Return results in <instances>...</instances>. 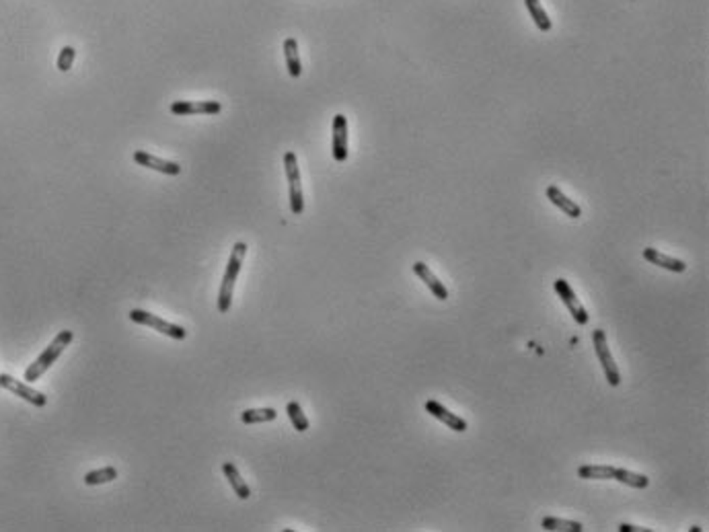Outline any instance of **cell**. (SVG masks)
<instances>
[{
	"instance_id": "cell-3",
	"label": "cell",
	"mask_w": 709,
	"mask_h": 532,
	"mask_svg": "<svg viewBox=\"0 0 709 532\" xmlns=\"http://www.w3.org/2000/svg\"><path fill=\"white\" fill-rule=\"evenodd\" d=\"M284 169L288 179V191H290V212L294 216H300L304 212V195H302V183H300V169L296 154L288 150L284 154Z\"/></svg>"
},
{
	"instance_id": "cell-15",
	"label": "cell",
	"mask_w": 709,
	"mask_h": 532,
	"mask_svg": "<svg viewBox=\"0 0 709 532\" xmlns=\"http://www.w3.org/2000/svg\"><path fill=\"white\" fill-rule=\"evenodd\" d=\"M222 473H224V477L229 479V483H231V487H233V491L237 493L239 500H249V498H251L249 485L245 483V479L241 477L239 469H237L233 462H224V465H222Z\"/></svg>"
},
{
	"instance_id": "cell-20",
	"label": "cell",
	"mask_w": 709,
	"mask_h": 532,
	"mask_svg": "<svg viewBox=\"0 0 709 532\" xmlns=\"http://www.w3.org/2000/svg\"><path fill=\"white\" fill-rule=\"evenodd\" d=\"M613 479L619 483H625L629 487H635V489H646L650 485V479L646 475H637V473H631L627 469H617V467H615Z\"/></svg>"
},
{
	"instance_id": "cell-10",
	"label": "cell",
	"mask_w": 709,
	"mask_h": 532,
	"mask_svg": "<svg viewBox=\"0 0 709 532\" xmlns=\"http://www.w3.org/2000/svg\"><path fill=\"white\" fill-rule=\"evenodd\" d=\"M424 409L432 415V417H436L438 421H442L444 425H448L450 429H454V432H467V421L461 417V415H456V413H452L450 409H446L442 403H438V401H425V405H424Z\"/></svg>"
},
{
	"instance_id": "cell-1",
	"label": "cell",
	"mask_w": 709,
	"mask_h": 532,
	"mask_svg": "<svg viewBox=\"0 0 709 532\" xmlns=\"http://www.w3.org/2000/svg\"><path fill=\"white\" fill-rule=\"evenodd\" d=\"M245 255H247V243H243V241L235 243V247L231 251V257H229V264H226V269H224V275H222L220 290H218V312L220 315H226L231 310L235 284L239 279Z\"/></svg>"
},
{
	"instance_id": "cell-8",
	"label": "cell",
	"mask_w": 709,
	"mask_h": 532,
	"mask_svg": "<svg viewBox=\"0 0 709 532\" xmlns=\"http://www.w3.org/2000/svg\"><path fill=\"white\" fill-rule=\"evenodd\" d=\"M222 103L218 101H175L171 103L173 116H218Z\"/></svg>"
},
{
	"instance_id": "cell-2",
	"label": "cell",
	"mask_w": 709,
	"mask_h": 532,
	"mask_svg": "<svg viewBox=\"0 0 709 532\" xmlns=\"http://www.w3.org/2000/svg\"><path fill=\"white\" fill-rule=\"evenodd\" d=\"M72 339H74V333H72L70 329L60 331V333L54 337V341L41 352V356H39L33 364L27 366L23 381H25V383H35V381H39V379L56 364V360H58V358L64 354V350L72 343Z\"/></svg>"
},
{
	"instance_id": "cell-22",
	"label": "cell",
	"mask_w": 709,
	"mask_h": 532,
	"mask_svg": "<svg viewBox=\"0 0 709 532\" xmlns=\"http://www.w3.org/2000/svg\"><path fill=\"white\" fill-rule=\"evenodd\" d=\"M118 479V469L116 467H103V469H97V471H89L85 475V483L87 485H103V483H109Z\"/></svg>"
},
{
	"instance_id": "cell-12",
	"label": "cell",
	"mask_w": 709,
	"mask_h": 532,
	"mask_svg": "<svg viewBox=\"0 0 709 532\" xmlns=\"http://www.w3.org/2000/svg\"><path fill=\"white\" fill-rule=\"evenodd\" d=\"M642 255H644V259L650 262L652 266L668 269V271H673V273H683V271H687V264H685V262H681V259H677V257H670V255H666V253H662V251H658V249H654V247L644 249Z\"/></svg>"
},
{
	"instance_id": "cell-5",
	"label": "cell",
	"mask_w": 709,
	"mask_h": 532,
	"mask_svg": "<svg viewBox=\"0 0 709 532\" xmlns=\"http://www.w3.org/2000/svg\"><path fill=\"white\" fill-rule=\"evenodd\" d=\"M592 345H594V352L600 360V366L604 370V376L609 381L611 387H619L621 385V372L613 360V354L609 350V341H606V335L602 329H594L592 331Z\"/></svg>"
},
{
	"instance_id": "cell-21",
	"label": "cell",
	"mask_w": 709,
	"mask_h": 532,
	"mask_svg": "<svg viewBox=\"0 0 709 532\" xmlns=\"http://www.w3.org/2000/svg\"><path fill=\"white\" fill-rule=\"evenodd\" d=\"M286 413H288V419H290V423L294 425V429L296 432H306L308 429V417L304 415V411H302V407H300V403H296V401H290L288 405H286Z\"/></svg>"
},
{
	"instance_id": "cell-6",
	"label": "cell",
	"mask_w": 709,
	"mask_h": 532,
	"mask_svg": "<svg viewBox=\"0 0 709 532\" xmlns=\"http://www.w3.org/2000/svg\"><path fill=\"white\" fill-rule=\"evenodd\" d=\"M0 389H6L8 393H12L14 397H21L23 401L31 403L33 407H45L47 405V397L35 389L29 387V383H21L10 374H0Z\"/></svg>"
},
{
	"instance_id": "cell-4",
	"label": "cell",
	"mask_w": 709,
	"mask_h": 532,
	"mask_svg": "<svg viewBox=\"0 0 709 532\" xmlns=\"http://www.w3.org/2000/svg\"><path fill=\"white\" fill-rule=\"evenodd\" d=\"M128 317H130L132 323H138L142 327H150V329H154V331H158V333H162V335H167V337H171V339L183 341V339L187 337V331H185L181 325L169 323V321H165V319H160L158 315H152V312H148V310L132 308V310L128 312Z\"/></svg>"
},
{
	"instance_id": "cell-24",
	"label": "cell",
	"mask_w": 709,
	"mask_h": 532,
	"mask_svg": "<svg viewBox=\"0 0 709 532\" xmlns=\"http://www.w3.org/2000/svg\"><path fill=\"white\" fill-rule=\"evenodd\" d=\"M74 58H76V50L72 45H64L60 50V56H58V62H56L58 70L60 72H68L72 68V64H74Z\"/></svg>"
},
{
	"instance_id": "cell-19",
	"label": "cell",
	"mask_w": 709,
	"mask_h": 532,
	"mask_svg": "<svg viewBox=\"0 0 709 532\" xmlns=\"http://www.w3.org/2000/svg\"><path fill=\"white\" fill-rule=\"evenodd\" d=\"M613 473H615V467L611 465H582L578 469V477L580 479H613Z\"/></svg>"
},
{
	"instance_id": "cell-14",
	"label": "cell",
	"mask_w": 709,
	"mask_h": 532,
	"mask_svg": "<svg viewBox=\"0 0 709 532\" xmlns=\"http://www.w3.org/2000/svg\"><path fill=\"white\" fill-rule=\"evenodd\" d=\"M414 271H416V275L418 277H422V281H424L425 286L430 288V292L438 298V300H446L448 298V290H446V286L432 273V269L430 267L425 266V264H422V262H416L414 264Z\"/></svg>"
},
{
	"instance_id": "cell-17",
	"label": "cell",
	"mask_w": 709,
	"mask_h": 532,
	"mask_svg": "<svg viewBox=\"0 0 709 532\" xmlns=\"http://www.w3.org/2000/svg\"><path fill=\"white\" fill-rule=\"evenodd\" d=\"M525 4H527V10H529L531 19L535 21V25H537L543 33H549L551 27H553V23H551L549 14L545 12L543 4H541L539 0H525Z\"/></svg>"
},
{
	"instance_id": "cell-9",
	"label": "cell",
	"mask_w": 709,
	"mask_h": 532,
	"mask_svg": "<svg viewBox=\"0 0 709 532\" xmlns=\"http://www.w3.org/2000/svg\"><path fill=\"white\" fill-rule=\"evenodd\" d=\"M132 158H134L136 164L146 167V169H150V171H158V173H162V175L175 177V175L181 173V164H177V162H173V160L158 158V156H154V154H150V152H146V150H136Z\"/></svg>"
},
{
	"instance_id": "cell-7",
	"label": "cell",
	"mask_w": 709,
	"mask_h": 532,
	"mask_svg": "<svg viewBox=\"0 0 709 532\" xmlns=\"http://www.w3.org/2000/svg\"><path fill=\"white\" fill-rule=\"evenodd\" d=\"M553 288H555V292L560 294L562 302L567 306V310H569V315L573 317V321H575L578 325H586V323L590 321V317H588L586 308L582 306V302L578 300V296H575V292L571 290V286L567 284L564 277H558V279L553 281Z\"/></svg>"
},
{
	"instance_id": "cell-13",
	"label": "cell",
	"mask_w": 709,
	"mask_h": 532,
	"mask_svg": "<svg viewBox=\"0 0 709 532\" xmlns=\"http://www.w3.org/2000/svg\"><path fill=\"white\" fill-rule=\"evenodd\" d=\"M547 200L553 206H558L562 212H566V216H569V218H580L582 216V208L573 200H569L558 185H549L547 187Z\"/></svg>"
},
{
	"instance_id": "cell-11",
	"label": "cell",
	"mask_w": 709,
	"mask_h": 532,
	"mask_svg": "<svg viewBox=\"0 0 709 532\" xmlns=\"http://www.w3.org/2000/svg\"><path fill=\"white\" fill-rule=\"evenodd\" d=\"M333 158L337 162H346L348 158V120L343 114L333 118Z\"/></svg>"
},
{
	"instance_id": "cell-16",
	"label": "cell",
	"mask_w": 709,
	"mask_h": 532,
	"mask_svg": "<svg viewBox=\"0 0 709 532\" xmlns=\"http://www.w3.org/2000/svg\"><path fill=\"white\" fill-rule=\"evenodd\" d=\"M284 58H286V68L292 78H298L302 74V62L298 56V43L294 37L284 39Z\"/></svg>"
},
{
	"instance_id": "cell-25",
	"label": "cell",
	"mask_w": 709,
	"mask_h": 532,
	"mask_svg": "<svg viewBox=\"0 0 709 532\" xmlns=\"http://www.w3.org/2000/svg\"><path fill=\"white\" fill-rule=\"evenodd\" d=\"M619 531L621 532H650L652 529H642V526H633V524H619Z\"/></svg>"
},
{
	"instance_id": "cell-18",
	"label": "cell",
	"mask_w": 709,
	"mask_h": 532,
	"mask_svg": "<svg viewBox=\"0 0 709 532\" xmlns=\"http://www.w3.org/2000/svg\"><path fill=\"white\" fill-rule=\"evenodd\" d=\"M278 417V411L272 407H264V409H245L241 413V421L247 425L253 423H266V421H274Z\"/></svg>"
},
{
	"instance_id": "cell-23",
	"label": "cell",
	"mask_w": 709,
	"mask_h": 532,
	"mask_svg": "<svg viewBox=\"0 0 709 532\" xmlns=\"http://www.w3.org/2000/svg\"><path fill=\"white\" fill-rule=\"evenodd\" d=\"M541 526L545 531H562V532H580L584 526L573 520H562V518H543Z\"/></svg>"
}]
</instances>
